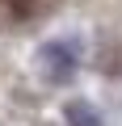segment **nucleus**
Listing matches in <instances>:
<instances>
[{"label":"nucleus","mask_w":122,"mask_h":126,"mask_svg":"<svg viewBox=\"0 0 122 126\" xmlns=\"http://www.w3.org/2000/svg\"><path fill=\"white\" fill-rule=\"evenodd\" d=\"M9 9H13V17H30L38 9V0H9Z\"/></svg>","instance_id":"nucleus-3"},{"label":"nucleus","mask_w":122,"mask_h":126,"mask_svg":"<svg viewBox=\"0 0 122 126\" xmlns=\"http://www.w3.org/2000/svg\"><path fill=\"white\" fill-rule=\"evenodd\" d=\"M63 118H68V126H105L101 113H97L88 101H68V105H63Z\"/></svg>","instance_id":"nucleus-2"},{"label":"nucleus","mask_w":122,"mask_h":126,"mask_svg":"<svg viewBox=\"0 0 122 126\" xmlns=\"http://www.w3.org/2000/svg\"><path fill=\"white\" fill-rule=\"evenodd\" d=\"M80 59H84V46H80L76 38H51V42H42V50H38V63L46 67V76H51L55 84L72 80V76L80 72Z\"/></svg>","instance_id":"nucleus-1"}]
</instances>
